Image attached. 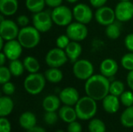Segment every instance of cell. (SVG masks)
<instances>
[{
    "instance_id": "obj_44",
    "label": "cell",
    "mask_w": 133,
    "mask_h": 132,
    "mask_svg": "<svg viewBox=\"0 0 133 132\" xmlns=\"http://www.w3.org/2000/svg\"><path fill=\"white\" fill-rule=\"evenodd\" d=\"M126 80H127V84L129 87L133 91V70L129 71V72L128 73Z\"/></svg>"
},
{
    "instance_id": "obj_37",
    "label": "cell",
    "mask_w": 133,
    "mask_h": 132,
    "mask_svg": "<svg viewBox=\"0 0 133 132\" xmlns=\"http://www.w3.org/2000/svg\"><path fill=\"white\" fill-rule=\"evenodd\" d=\"M0 132H11V124L5 117H0Z\"/></svg>"
},
{
    "instance_id": "obj_29",
    "label": "cell",
    "mask_w": 133,
    "mask_h": 132,
    "mask_svg": "<svg viewBox=\"0 0 133 132\" xmlns=\"http://www.w3.org/2000/svg\"><path fill=\"white\" fill-rule=\"evenodd\" d=\"M88 130L89 132H106V125L101 119L94 118L89 122Z\"/></svg>"
},
{
    "instance_id": "obj_13",
    "label": "cell",
    "mask_w": 133,
    "mask_h": 132,
    "mask_svg": "<svg viewBox=\"0 0 133 132\" xmlns=\"http://www.w3.org/2000/svg\"><path fill=\"white\" fill-rule=\"evenodd\" d=\"M96 21L102 26H108L115 22V12L109 6H102L97 9L94 14Z\"/></svg>"
},
{
    "instance_id": "obj_7",
    "label": "cell",
    "mask_w": 133,
    "mask_h": 132,
    "mask_svg": "<svg viewBox=\"0 0 133 132\" xmlns=\"http://www.w3.org/2000/svg\"><path fill=\"white\" fill-rule=\"evenodd\" d=\"M68 59L65 51L58 47L51 49L45 56V62L50 68H59L64 65Z\"/></svg>"
},
{
    "instance_id": "obj_41",
    "label": "cell",
    "mask_w": 133,
    "mask_h": 132,
    "mask_svg": "<svg viewBox=\"0 0 133 132\" xmlns=\"http://www.w3.org/2000/svg\"><path fill=\"white\" fill-rule=\"evenodd\" d=\"M125 47L130 51L133 52V33L128 34L125 38Z\"/></svg>"
},
{
    "instance_id": "obj_39",
    "label": "cell",
    "mask_w": 133,
    "mask_h": 132,
    "mask_svg": "<svg viewBox=\"0 0 133 132\" xmlns=\"http://www.w3.org/2000/svg\"><path fill=\"white\" fill-rule=\"evenodd\" d=\"M82 131H83L82 125L76 121L69 123L67 128L68 132H82Z\"/></svg>"
},
{
    "instance_id": "obj_16",
    "label": "cell",
    "mask_w": 133,
    "mask_h": 132,
    "mask_svg": "<svg viewBox=\"0 0 133 132\" xmlns=\"http://www.w3.org/2000/svg\"><path fill=\"white\" fill-rule=\"evenodd\" d=\"M118 70L117 61L112 58H106L100 65L101 74L107 78L114 76Z\"/></svg>"
},
{
    "instance_id": "obj_6",
    "label": "cell",
    "mask_w": 133,
    "mask_h": 132,
    "mask_svg": "<svg viewBox=\"0 0 133 132\" xmlns=\"http://www.w3.org/2000/svg\"><path fill=\"white\" fill-rule=\"evenodd\" d=\"M94 72L93 64L86 59L77 60L72 66V72L75 77L80 80H87L90 79Z\"/></svg>"
},
{
    "instance_id": "obj_38",
    "label": "cell",
    "mask_w": 133,
    "mask_h": 132,
    "mask_svg": "<svg viewBox=\"0 0 133 132\" xmlns=\"http://www.w3.org/2000/svg\"><path fill=\"white\" fill-rule=\"evenodd\" d=\"M2 92L5 96H11L15 92V86L13 83L8 82L2 85Z\"/></svg>"
},
{
    "instance_id": "obj_50",
    "label": "cell",
    "mask_w": 133,
    "mask_h": 132,
    "mask_svg": "<svg viewBox=\"0 0 133 132\" xmlns=\"http://www.w3.org/2000/svg\"><path fill=\"white\" fill-rule=\"evenodd\" d=\"M120 1H131V0H120Z\"/></svg>"
},
{
    "instance_id": "obj_15",
    "label": "cell",
    "mask_w": 133,
    "mask_h": 132,
    "mask_svg": "<svg viewBox=\"0 0 133 132\" xmlns=\"http://www.w3.org/2000/svg\"><path fill=\"white\" fill-rule=\"evenodd\" d=\"M59 98L64 105L72 107L76 105L80 99L79 92L73 87H66L63 89L59 93Z\"/></svg>"
},
{
    "instance_id": "obj_30",
    "label": "cell",
    "mask_w": 133,
    "mask_h": 132,
    "mask_svg": "<svg viewBox=\"0 0 133 132\" xmlns=\"http://www.w3.org/2000/svg\"><path fill=\"white\" fill-rule=\"evenodd\" d=\"M105 33L108 38L111 40H116L121 35V29L117 23H113L107 26L105 29Z\"/></svg>"
},
{
    "instance_id": "obj_2",
    "label": "cell",
    "mask_w": 133,
    "mask_h": 132,
    "mask_svg": "<svg viewBox=\"0 0 133 132\" xmlns=\"http://www.w3.org/2000/svg\"><path fill=\"white\" fill-rule=\"evenodd\" d=\"M75 110L79 119L87 121L95 116L97 110V104L95 100L86 96L79 100L75 105Z\"/></svg>"
},
{
    "instance_id": "obj_3",
    "label": "cell",
    "mask_w": 133,
    "mask_h": 132,
    "mask_svg": "<svg viewBox=\"0 0 133 132\" xmlns=\"http://www.w3.org/2000/svg\"><path fill=\"white\" fill-rule=\"evenodd\" d=\"M17 40L21 44L23 47L31 49L37 47L41 40L40 31L34 26H27L22 27L19 30V33Z\"/></svg>"
},
{
    "instance_id": "obj_27",
    "label": "cell",
    "mask_w": 133,
    "mask_h": 132,
    "mask_svg": "<svg viewBox=\"0 0 133 132\" xmlns=\"http://www.w3.org/2000/svg\"><path fill=\"white\" fill-rule=\"evenodd\" d=\"M45 5V0H26V9L33 13L43 11Z\"/></svg>"
},
{
    "instance_id": "obj_46",
    "label": "cell",
    "mask_w": 133,
    "mask_h": 132,
    "mask_svg": "<svg viewBox=\"0 0 133 132\" xmlns=\"http://www.w3.org/2000/svg\"><path fill=\"white\" fill-rule=\"evenodd\" d=\"M6 56L5 54L2 51L0 53V66H2L4 65V64L5 63V61H6Z\"/></svg>"
},
{
    "instance_id": "obj_9",
    "label": "cell",
    "mask_w": 133,
    "mask_h": 132,
    "mask_svg": "<svg viewBox=\"0 0 133 132\" xmlns=\"http://www.w3.org/2000/svg\"><path fill=\"white\" fill-rule=\"evenodd\" d=\"M66 35L72 41H82L86 39L88 35V29L86 24L79 22L71 23L67 26Z\"/></svg>"
},
{
    "instance_id": "obj_28",
    "label": "cell",
    "mask_w": 133,
    "mask_h": 132,
    "mask_svg": "<svg viewBox=\"0 0 133 132\" xmlns=\"http://www.w3.org/2000/svg\"><path fill=\"white\" fill-rule=\"evenodd\" d=\"M9 68L12 73V75H13L14 77H19L23 75L25 67L23 62H22L19 59H16L10 61L9 65Z\"/></svg>"
},
{
    "instance_id": "obj_47",
    "label": "cell",
    "mask_w": 133,
    "mask_h": 132,
    "mask_svg": "<svg viewBox=\"0 0 133 132\" xmlns=\"http://www.w3.org/2000/svg\"><path fill=\"white\" fill-rule=\"evenodd\" d=\"M4 39L2 37H0V50H2L3 49V47H4Z\"/></svg>"
},
{
    "instance_id": "obj_45",
    "label": "cell",
    "mask_w": 133,
    "mask_h": 132,
    "mask_svg": "<svg viewBox=\"0 0 133 132\" xmlns=\"http://www.w3.org/2000/svg\"><path fill=\"white\" fill-rule=\"evenodd\" d=\"M26 132H46V131L40 126H34V128L27 130Z\"/></svg>"
},
{
    "instance_id": "obj_8",
    "label": "cell",
    "mask_w": 133,
    "mask_h": 132,
    "mask_svg": "<svg viewBox=\"0 0 133 132\" xmlns=\"http://www.w3.org/2000/svg\"><path fill=\"white\" fill-rule=\"evenodd\" d=\"M32 21L34 26L41 33H46L50 30L53 23L51 14L47 11L34 13Z\"/></svg>"
},
{
    "instance_id": "obj_25",
    "label": "cell",
    "mask_w": 133,
    "mask_h": 132,
    "mask_svg": "<svg viewBox=\"0 0 133 132\" xmlns=\"http://www.w3.org/2000/svg\"><path fill=\"white\" fill-rule=\"evenodd\" d=\"M23 62L25 69L30 73H36L40 70V63L37 59L33 56H26Z\"/></svg>"
},
{
    "instance_id": "obj_23",
    "label": "cell",
    "mask_w": 133,
    "mask_h": 132,
    "mask_svg": "<svg viewBox=\"0 0 133 132\" xmlns=\"http://www.w3.org/2000/svg\"><path fill=\"white\" fill-rule=\"evenodd\" d=\"M14 107L12 100L9 96H3L0 98V116L6 117L9 115Z\"/></svg>"
},
{
    "instance_id": "obj_48",
    "label": "cell",
    "mask_w": 133,
    "mask_h": 132,
    "mask_svg": "<svg viewBox=\"0 0 133 132\" xmlns=\"http://www.w3.org/2000/svg\"><path fill=\"white\" fill-rule=\"evenodd\" d=\"M68 2H69V3H75V2H76L78 0H66Z\"/></svg>"
},
{
    "instance_id": "obj_35",
    "label": "cell",
    "mask_w": 133,
    "mask_h": 132,
    "mask_svg": "<svg viewBox=\"0 0 133 132\" xmlns=\"http://www.w3.org/2000/svg\"><path fill=\"white\" fill-rule=\"evenodd\" d=\"M58 115L56 114L55 111H50V112H46L44 116V120L46 124L48 125H53L55 124L58 118Z\"/></svg>"
},
{
    "instance_id": "obj_5",
    "label": "cell",
    "mask_w": 133,
    "mask_h": 132,
    "mask_svg": "<svg viewBox=\"0 0 133 132\" xmlns=\"http://www.w3.org/2000/svg\"><path fill=\"white\" fill-rule=\"evenodd\" d=\"M51 14L53 23L59 26L69 25L73 18V13L71 9L62 5L54 8Z\"/></svg>"
},
{
    "instance_id": "obj_18",
    "label": "cell",
    "mask_w": 133,
    "mask_h": 132,
    "mask_svg": "<svg viewBox=\"0 0 133 132\" xmlns=\"http://www.w3.org/2000/svg\"><path fill=\"white\" fill-rule=\"evenodd\" d=\"M65 51L71 62L75 63L82 54V46L77 41H70Z\"/></svg>"
},
{
    "instance_id": "obj_4",
    "label": "cell",
    "mask_w": 133,
    "mask_h": 132,
    "mask_svg": "<svg viewBox=\"0 0 133 132\" xmlns=\"http://www.w3.org/2000/svg\"><path fill=\"white\" fill-rule=\"evenodd\" d=\"M45 84L46 79L44 75L36 72L30 73L26 77L23 82V87L29 94L37 95L43 91Z\"/></svg>"
},
{
    "instance_id": "obj_34",
    "label": "cell",
    "mask_w": 133,
    "mask_h": 132,
    "mask_svg": "<svg viewBox=\"0 0 133 132\" xmlns=\"http://www.w3.org/2000/svg\"><path fill=\"white\" fill-rule=\"evenodd\" d=\"M12 73L9 68L2 65L0 66V84L3 85L5 82H9Z\"/></svg>"
},
{
    "instance_id": "obj_21",
    "label": "cell",
    "mask_w": 133,
    "mask_h": 132,
    "mask_svg": "<svg viewBox=\"0 0 133 132\" xmlns=\"http://www.w3.org/2000/svg\"><path fill=\"white\" fill-rule=\"evenodd\" d=\"M19 125L25 130H29L34 126H36L37 124V118L34 114L26 111L23 113L19 118Z\"/></svg>"
},
{
    "instance_id": "obj_49",
    "label": "cell",
    "mask_w": 133,
    "mask_h": 132,
    "mask_svg": "<svg viewBox=\"0 0 133 132\" xmlns=\"http://www.w3.org/2000/svg\"><path fill=\"white\" fill-rule=\"evenodd\" d=\"M56 132H64L63 131H62V130H58V131H57Z\"/></svg>"
},
{
    "instance_id": "obj_22",
    "label": "cell",
    "mask_w": 133,
    "mask_h": 132,
    "mask_svg": "<svg viewBox=\"0 0 133 132\" xmlns=\"http://www.w3.org/2000/svg\"><path fill=\"white\" fill-rule=\"evenodd\" d=\"M61 103V100L59 96H56L55 95H49L47 96L42 102V107L46 112L50 111H56Z\"/></svg>"
},
{
    "instance_id": "obj_1",
    "label": "cell",
    "mask_w": 133,
    "mask_h": 132,
    "mask_svg": "<svg viewBox=\"0 0 133 132\" xmlns=\"http://www.w3.org/2000/svg\"><path fill=\"white\" fill-rule=\"evenodd\" d=\"M110 84L108 78L103 75H93L86 81L84 89L87 96L96 101L102 100L109 94Z\"/></svg>"
},
{
    "instance_id": "obj_10",
    "label": "cell",
    "mask_w": 133,
    "mask_h": 132,
    "mask_svg": "<svg viewBox=\"0 0 133 132\" xmlns=\"http://www.w3.org/2000/svg\"><path fill=\"white\" fill-rule=\"evenodd\" d=\"M19 33V26L11 19H5L0 23V37L5 41L16 40Z\"/></svg>"
},
{
    "instance_id": "obj_12",
    "label": "cell",
    "mask_w": 133,
    "mask_h": 132,
    "mask_svg": "<svg viewBox=\"0 0 133 132\" xmlns=\"http://www.w3.org/2000/svg\"><path fill=\"white\" fill-rule=\"evenodd\" d=\"M73 18L83 24L89 23L93 19V11L91 8L84 3L77 4L72 9Z\"/></svg>"
},
{
    "instance_id": "obj_24",
    "label": "cell",
    "mask_w": 133,
    "mask_h": 132,
    "mask_svg": "<svg viewBox=\"0 0 133 132\" xmlns=\"http://www.w3.org/2000/svg\"><path fill=\"white\" fill-rule=\"evenodd\" d=\"M46 80L51 83H58L63 79V73L58 68H49L44 72Z\"/></svg>"
},
{
    "instance_id": "obj_36",
    "label": "cell",
    "mask_w": 133,
    "mask_h": 132,
    "mask_svg": "<svg viewBox=\"0 0 133 132\" xmlns=\"http://www.w3.org/2000/svg\"><path fill=\"white\" fill-rule=\"evenodd\" d=\"M70 39L69 37L65 34H62V35H60L57 40H56V45H57V47L58 48H61V49H65L66 47L68 46V44L70 43Z\"/></svg>"
},
{
    "instance_id": "obj_42",
    "label": "cell",
    "mask_w": 133,
    "mask_h": 132,
    "mask_svg": "<svg viewBox=\"0 0 133 132\" xmlns=\"http://www.w3.org/2000/svg\"><path fill=\"white\" fill-rule=\"evenodd\" d=\"M107 2H108V0H90L91 5L97 9L104 6Z\"/></svg>"
},
{
    "instance_id": "obj_14",
    "label": "cell",
    "mask_w": 133,
    "mask_h": 132,
    "mask_svg": "<svg viewBox=\"0 0 133 132\" xmlns=\"http://www.w3.org/2000/svg\"><path fill=\"white\" fill-rule=\"evenodd\" d=\"M2 51L5 54L7 59L12 61L19 59L23 51V46L17 40L6 41Z\"/></svg>"
},
{
    "instance_id": "obj_32",
    "label": "cell",
    "mask_w": 133,
    "mask_h": 132,
    "mask_svg": "<svg viewBox=\"0 0 133 132\" xmlns=\"http://www.w3.org/2000/svg\"><path fill=\"white\" fill-rule=\"evenodd\" d=\"M121 64L125 69L128 71L133 70V52L124 54L121 59Z\"/></svg>"
},
{
    "instance_id": "obj_11",
    "label": "cell",
    "mask_w": 133,
    "mask_h": 132,
    "mask_svg": "<svg viewBox=\"0 0 133 132\" xmlns=\"http://www.w3.org/2000/svg\"><path fill=\"white\" fill-rule=\"evenodd\" d=\"M116 19L120 22H128L133 17V3L131 1H120L115 9Z\"/></svg>"
},
{
    "instance_id": "obj_31",
    "label": "cell",
    "mask_w": 133,
    "mask_h": 132,
    "mask_svg": "<svg viewBox=\"0 0 133 132\" xmlns=\"http://www.w3.org/2000/svg\"><path fill=\"white\" fill-rule=\"evenodd\" d=\"M125 92V85L122 81L115 80L110 84L109 93L116 96H120Z\"/></svg>"
},
{
    "instance_id": "obj_17",
    "label": "cell",
    "mask_w": 133,
    "mask_h": 132,
    "mask_svg": "<svg viewBox=\"0 0 133 132\" xmlns=\"http://www.w3.org/2000/svg\"><path fill=\"white\" fill-rule=\"evenodd\" d=\"M102 106L107 113L115 114L120 107V101L118 96L109 93L102 100Z\"/></svg>"
},
{
    "instance_id": "obj_26",
    "label": "cell",
    "mask_w": 133,
    "mask_h": 132,
    "mask_svg": "<svg viewBox=\"0 0 133 132\" xmlns=\"http://www.w3.org/2000/svg\"><path fill=\"white\" fill-rule=\"evenodd\" d=\"M120 121L124 127L132 128L133 127V105L127 107L121 114Z\"/></svg>"
},
{
    "instance_id": "obj_33",
    "label": "cell",
    "mask_w": 133,
    "mask_h": 132,
    "mask_svg": "<svg viewBox=\"0 0 133 132\" xmlns=\"http://www.w3.org/2000/svg\"><path fill=\"white\" fill-rule=\"evenodd\" d=\"M121 103L126 107L133 105V93L131 91H125L120 96Z\"/></svg>"
},
{
    "instance_id": "obj_20",
    "label": "cell",
    "mask_w": 133,
    "mask_h": 132,
    "mask_svg": "<svg viewBox=\"0 0 133 132\" xmlns=\"http://www.w3.org/2000/svg\"><path fill=\"white\" fill-rule=\"evenodd\" d=\"M58 116L64 122L68 124L75 121L76 118H78L76 110L72 108V106L68 105H64L59 109Z\"/></svg>"
},
{
    "instance_id": "obj_40",
    "label": "cell",
    "mask_w": 133,
    "mask_h": 132,
    "mask_svg": "<svg viewBox=\"0 0 133 132\" xmlns=\"http://www.w3.org/2000/svg\"><path fill=\"white\" fill-rule=\"evenodd\" d=\"M29 23H30V19L26 15H20L16 18V23L18 24L19 26L21 27L27 26Z\"/></svg>"
},
{
    "instance_id": "obj_19",
    "label": "cell",
    "mask_w": 133,
    "mask_h": 132,
    "mask_svg": "<svg viewBox=\"0 0 133 132\" xmlns=\"http://www.w3.org/2000/svg\"><path fill=\"white\" fill-rule=\"evenodd\" d=\"M18 0H0V11L5 16L14 15L18 9Z\"/></svg>"
},
{
    "instance_id": "obj_43",
    "label": "cell",
    "mask_w": 133,
    "mask_h": 132,
    "mask_svg": "<svg viewBox=\"0 0 133 132\" xmlns=\"http://www.w3.org/2000/svg\"><path fill=\"white\" fill-rule=\"evenodd\" d=\"M45 3L49 7L55 8L62 5V0H45Z\"/></svg>"
}]
</instances>
